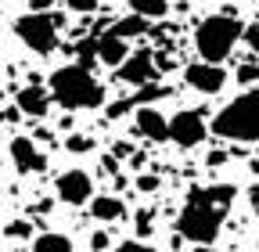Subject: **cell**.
I'll list each match as a JSON object with an SVG mask.
<instances>
[{
	"instance_id": "cell-1",
	"label": "cell",
	"mask_w": 259,
	"mask_h": 252,
	"mask_svg": "<svg viewBox=\"0 0 259 252\" xmlns=\"http://www.w3.org/2000/svg\"><path fill=\"white\" fill-rule=\"evenodd\" d=\"M234 184H209V187H191L187 198H184V209L177 216V231L194 241V245H212L223 220H227V209L234 202Z\"/></svg>"
},
{
	"instance_id": "cell-2",
	"label": "cell",
	"mask_w": 259,
	"mask_h": 252,
	"mask_svg": "<svg viewBox=\"0 0 259 252\" xmlns=\"http://www.w3.org/2000/svg\"><path fill=\"white\" fill-rule=\"evenodd\" d=\"M47 87H51L54 101H58L65 112H83V108H101V105H105V87L90 76V69L83 65V61L54 69Z\"/></svg>"
},
{
	"instance_id": "cell-3",
	"label": "cell",
	"mask_w": 259,
	"mask_h": 252,
	"mask_svg": "<svg viewBox=\"0 0 259 252\" xmlns=\"http://www.w3.org/2000/svg\"><path fill=\"white\" fill-rule=\"evenodd\" d=\"M212 134L223 141H238V144H255L259 141V83L248 87L245 94L231 105H223L212 119Z\"/></svg>"
},
{
	"instance_id": "cell-4",
	"label": "cell",
	"mask_w": 259,
	"mask_h": 252,
	"mask_svg": "<svg viewBox=\"0 0 259 252\" xmlns=\"http://www.w3.org/2000/svg\"><path fill=\"white\" fill-rule=\"evenodd\" d=\"M241 36H245V25L238 18L209 15V18L198 22V29H194V47H198V58H205V61H227Z\"/></svg>"
},
{
	"instance_id": "cell-5",
	"label": "cell",
	"mask_w": 259,
	"mask_h": 252,
	"mask_svg": "<svg viewBox=\"0 0 259 252\" xmlns=\"http://www.w3.org/2000/svg\"><path fill=\"white\" fill-rule=\"evenodd\" d=\"M61 15L51 11H29L15 22V36L32 51V54H51L58 51V29H61Z\"/></svg>"
},
{
	"instance_id": "cell-6",
	"label": "cell",
	"mask_w": 259,
	"mask_h": 252,
	"mask_svg": "<svg viewBox=\"0 0 259 252\" xmlns=\"http://www.w3.org/2000/svg\"><path fill=\"white\" fill-rule=\"evenodd\" d=\"M209 137V122H205V115L202 112H194V108H184V112H177L173 119H169V141L177 144V148H198L202 141Z\"/></svg>"
},
{
	"instance_id": "cell-7",
	"label": "cell",
	"mask_w": 259,
	"mask_h": 252,
	"mask_svg": "<svg viewBox=\"0 0 259 252\" xmlns=\"http://www.w3.org/2000/svg\"><path fill=\"white\" fill-rule=\"evenodd\" d=\"M54 195L65 205H90V198H94V177L87 170H65L54 180Z\"/></svg>"
},
{
	"instance_id": "cell-8",
	"label": "cell",
	"mask_w": 259,
	"mask_h": 252,
	"mask_svg": "<svg viewBox=\"0 0 259 252\" xmlns=\"http://www.w3.org/2000/svg\"><path fill=\"white\" fill-rule=\"evenodd\" d=\"M184 79L191 90H198V94H220L227 87V72L220 61H191V65L184 69Z\"/></svg>"
},
{
	"instance_id": "cell-9",
	"label": "cell",
	"mask_w": 259,
	"mask_h": 252,
	"mask_svg": "<svg viewBox=\"0 0 259 252\" xmlns=\"http://www.w3.org/2000/svg\"><path fill=\"white\" fill-rule=\"evenodd\" d=\"M122 83H130V87H144V83H155L158 79V61H155V54L151 51H137V54H130L122 65H119V72H115Z\"/></svg>"
},
{
	"instance_id": "cell-10",
	"label": "cell",
	"mask_w": 259,
	"mask_h": 252,
	"mask_svg": "<svg viewBox=\"0 0 259 252\" xmlns=\"http://www.w3.org/2000/svg\"><path fill=\"white\" fill-rule=\"evenodd\" d=\"M8 151H11V166L18 173H44L47 170V155L36 148L32 137H11Z\"/></svg>"
},
{
	"instance_id": "cell-11",
	"label": "cell",
	"mask_w": 259,
	"mask_h": 252,
	"mask_svg": "<svg viewBox=\"0 0 259 252\" xmlns=\"http://www.w3.org/2000/svg\"><path fill=\"white\" fill-rule=\"evenodd\" d=\"M134 130H137L141 137L162 144V141H169V119L162 115L155 105H141V108L134 112Z\"/></svg>"
},
{
	"instance_id": "cell-12",
	"label": "cell",
	"mask_w": 259,
	"mask_h": 252,
	"mask_svg": "<svg viewBox=\"0 0 259 252\" xmlns=\"http://www.w3.org/2000/svg\"><path fill=\"white\" fill-rule=\"evenodd\" d=\"M51 101H54L51 87L44 90L40 83H29V87H22V90L15 94V105H18L22 115H29V119H44V115L51 112Z\"/></svg>"
},
{
	"instance_id": "cell-13",
	"label": "cell",
	"mask_w": 259,
	"mask_h": 252,
	"mask_svg": "<svg viewBox=\"0 0 259 252\" xmlns=\"http://www.w3.org/2000/svg\"><path fill=\"white\" fill-rule=\"evenodd\" d=\"M97 58L105 61V65H112V69H119L122 61L130 58V47H126V36H119L115 29H108V33H101L97 36Z\"/></svg>"
},
{
	"instance_id": "cell-14",
	"label": "cell",
	"mask_w": 259,
	"mask_h": 252,
	"mask_svg": "<svg viewBox=\"0 0 259 252\" xmlns=\"http://www.w3.org/2000/svg\"><path fill=\"white\" fill-rule=\"evenodd\" d=\"M90 216L101 220V224H112V220H122L126 216V205L115 195H97V198H90Z\"/></svg>"
},
{
	"instance_id": "cell-15",
	"label": "cell",
	"mask_w": 259,
	"mask_h": 252,
	"mask_svg": "<svg viewBox=\"0 0 259 252\" xmlns=\"http://www.w3.org/2000/svg\"><path fill=\"white\" fill-rule=\"evenodd\" d=\"M112 29H115L119 36H126V40H137V36H144V33H148V18H144V15H137V11H130L126 18L112 22Z\"/></svg>"
},
{
	"instance_id": "cell-16",
	"label": "cell",
	"mask_w": 259,
	"mask_h": 252,
	"mask_svg": "<svg viewBox=\"0 0 259 252\" xmlns=\"http://www.w3.org/2000/svg\"><path fill=\"white\" fill-rule=\"evenodd\" d=\"M29 252H72V241L65 238V234H40V238H32Z\"/></svg>"
},
{
	"instance_id": "cell-17",
	"label": "cell",
	"mask_w": 259,
	"mask_h": 252,
	"mask_svg": "<svg viewBox=\"0 0 259 252\" xmlns=\"http://www.w3.org/2000/svg\"><path fill=\"white\" fill-rule=\"evenodd\" d=\"M130 11H137V15H144L148 22L155 18H166L169 15V0H130Z\"/></svg>"
},
{
	"instance_id": "cell-18",
	"label": "cell",
	"mask_w": 259,
	"mask_h": 252,
	"mask_svg": "<svg viewBox=\"0 0 259 252\" xmlns=\"http://www.w3.org/2000/svg\"><path fill=\"white\" fill-rule=\"evenodd\" d=\"M162 98H169V90L162 87L158 79H155V83H144V87H137V94H134L137 108H141V105H151V101H162Z\"/></svg>"
},
{
	"instance_id": "cell-19",
	"label": "cell",
	"mask_w": 259,
	"mask_h": 252,
	"mask_svg": "<svg viewBox=\"0 0 259 252\" xmlns=\"http://www.w3.org/2000/svg\"><path fill=\"white\" fill-rule=\"evenodd\" d=\"M134 224H137V238H151L155 234V209H137Z\"/></svg>"
},
{
	"instance_id": "cell-20",
	"label": "cell",
	"mask_w": 259,
	"mask_h": 252,
	"mask_svg": "<svg viewBox=\"0 0 259 252\" xmlns=\"http://www.w3.org/2000/svg\"><path fill=\"white\" fill-rule=\"evenodd\" d=\"M4 234L15 238V241H29V238H32V224H29V220H8V224H4Z\"/></svg>"
},
{
	"instance_id": "cell-21",
	"label": "cell",
	"mask_w": 259,
	"mask_h": 252,
	"mask_svg": "<svg viewBox=\"0 0 259 252\" xmlns=\"http://www.w3.org/2000/svg\"><path fill=\"white\" fill-rule=\"evenodd\" d=\"M65 148H69L72 155H87V151H94L97 144H94V137H87V134H69V137H65Z\"/></svg>"
},
{
	"instance_id": "cell-22",
	"label": "cell",
	"mask_w": 259,
	"mask_h": 252,
	"mask_svg": "<svg viewBox=\"0 0 259 252\" xmlns=\"http://www.w3.org/2000/svg\"><path fill=\"white\" fill-rule=\"evenodd\" d=\"M137 108V101L134 98H122V101H112V105H105V119H122V115H130V112H134Z\"/></svg>"
},
{
	"instance_id": "cell-23",
	"label": "cell",
	"mask_w": 259,
	"mask_h": 252,
	"mask_svg": "<svg viewBox=\"0 0 259 252\" xmlns=\"http://www.w3.org/2000/svg\"><path fill=\"white\" fill-rule=\"evenodd\" d=\"M234 76H238L241 87H255V83H259V65H255V61H245V65H238Z\"/></svg>"
},
{
	"instance_id": "cell-24",
	"label": "cell",
	"mask_w": 259,
	"mask_h": 252,
	"mask_svg": "<svg viewBox=\"0 0 259 252\" xmlns=\"http://www.w3.org/2000/svg\"><path fill=\"white\" fill-rule=\"evenodd\" d=\"M158 187H162V177H158V173H141V177H137V191H141V195H155Z\"/></svg>"
},
{
	"instance_id": "cell-25",
	"label": "cell",
	"mask_w": 259,
	"mask_h": 252,
	"mask_svg": "<svg viewBox=\"0 0 259 252\" xmlns=\"http://www.w3.org/2000/svg\"><path fill=\"white\" fill-rule=\"evenodd\" d=\"M65 8L76 15H90V11H97V0H65Z\"/></svg>"
},
{
	"instance_id": "cell-26",
	"label": "cell",
	"mask_w": 259,
	"mask_h": 252,
	"mask_svg": "<svg viewBox=\"0 0 259 252\" xmlns=\"http://www.w3.org/2000/svg\"><path fill=\"white\" fill-rule=\"evenodd\" d=\"M115 252H155L151 245H144V238H130L122 245H115Z\"/></svg>"
},
{
	"instance_id": "cell-27",
	"label": "cell",
	"mask_w": 259,
	"mask_h": 252,
	"mask_svg": "<svg viewBox=\"0 0 259 252\" xmlns=\"http://www.w3.org/2000/svg\"><path fill=\"white\" fill-rule=\"evenodd\" d=\"M108 245H112L108 231H94V234H90V252H105Z\"/></svg>"
},
{
	"instance_id": "cell-28",
	"label": "cell",
	"mask_w": 259,
	"mask_h": 252,
	"mask_svg": "<svg viewBox=\"0 0 259 252\" xmlns=\"http://www.w3.org/2000/svg\"><path fill=\"white\" fill-rule=\"evenodd\" d=\"M112 155H115V159H134L137 151H134V144H130V141H115V144H112Z\"/></svg>"
},
{
	"instance_id": "cell-29",
	"label": "cell",
	"mask_w": 259,
	"mask_h": 252,
	"mask_svg": "<svg viewBox=\"0 0 259 252\" xmlns=\"http://www.w3.org/2000/svg\"><path fill=\"white\" fill-rule=\"evenodd\" d=\"M245 44H248V51L259 58V25H248V29H245Z\"/></svg>"
},
{
	"instance_id": "cell-30",
	"label": "cell",
	"mask_w": 259,
	"mask_h": 252,
	"mask_svg": "<svg viewBox=\"0 0 259 252\" xmlns=\"http://www.w3.org/2000/svg\"><path fill=\"white\" fill-rule=\"evenodd\" d=\"M248 205H252V213H255V220H259V180L248 187Z\"/></svg>"
},
{
	"instance_id": "cell-31",
	"label": "cell",
	"mask_w": 259,
	"mask_h": 252,
	"mask_svg": "<svg viewBox=\"0 0 259 252\" xmlns=\"http://www.w3.org/2000/svg\"><path fill=\"white\" fill-rule=\"evenodd\" d=\"M18 115H22V108H18V105H15V108H0V122H15Z\"/></svg>"
},
{
	"instance_id": "cell-32",
	"label": "cell",
	"mask_w": 259,
	"mask_h": 252,
	"mask_svg": "<svg viewBox=\"0 0 259 252\" xmlns=\"http://www.w3.org/2000/svg\"><path fill=\"white\" fill-rule=\"evenodd\" d=\"M101 166H105V173H115V177H119V159H115V155H105Z\"/></svg>"
},
{
	"instance_id": "cell-33",
	"label": "cell",
	"mask_w": 259,
	"mask_h": 252,
	"mask_svg": "<svg viewBox=\"0 0 259 252\" xmlns=\"http://www.w3.org/2000/svg\"><path fill=\"white\" fill-rule=\"evenodd\" d=\"M51 4H54V0H29V8H32V11H47Z\"/></svg>"
},
{
	"instance_id": "cell-34",
	"label": "cell",
	"mask_w": 259,
	"mask_h": 252,
	"mask_svg": "<svg viewBox=\"0 0 259 252\" xmlns=\"http://www.w3.org/2000/svg\"><path fill=\"white\" fill-rule=\"evenodd\" d=\"M220 162H227V155H223V151H212V155H209V166H220Z\"/></svg>"
},
{
	"instance_id": "cell-35",
	"label": "cell",
	"mask_w": 259,
	"mask_h": 252,
	"mask_svg": "<svg viewBox=\"0 0 259 252\" xmlns=\"http://www.w3.org/2000/svg\"><path fill=\"white\" fill-rule=\"evenodd\" d=\"M191 252H220V248H212V245H198V248H191Z\"/></svg>"
}]
</instances>
